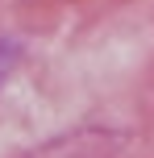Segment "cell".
I'll return each instance as SVG.
<instances>
[{"mask_svg":"<svg viewBox=\"0 0 154 158\" xmlns=\"http://www.w3.org/2000/svg\"><path fill=\"white\" fill-rule=\"evenodd\" d=\"M17 58H21V46H17V42H0V83L13 75Z\"/></svg>","mask_w":154,"mask_h":158,"instance_id":"cell-1","label":"cell"}]
</instances>
